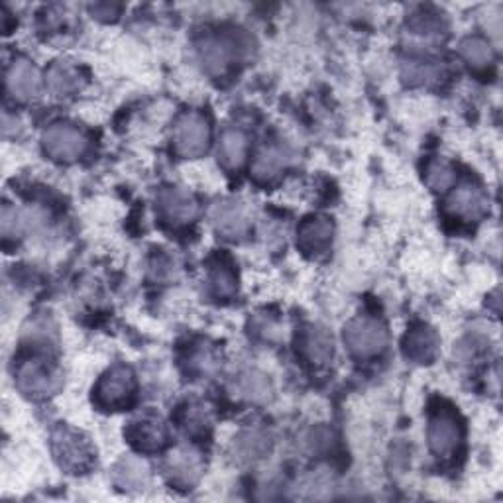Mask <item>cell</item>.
<instances>
[{"label": "cell", "instance_id": "cell-1", "mask_svg": "<svg viewBox=\"0 0 503 503\" xmlns=\"http://www.w3.org/2000/svg\"><path fill=\"white\" fill-rule=\"evenodd\" d=\"M344 342L358 358H374L386 350L388 330L378 319L358 317L344 327Z\"/></svg>", "mask_w": 503, "mask_h": 503}, {"label": "cell", "instance_id": "cell-2", "mask_svg": "<svg viewBox=\"0 0 503 503\" xmlns=\"http://www.w3.org/2000/svg\"><path fill=\"white\" fill-rule=\"evenodd\" d=\"M52 440H54L52 445H54L55 459L64 466V468L75 474L89 468L93 462V449L89 445V440L81 433H77L74 429L59 427L54 433Z\"/></svg>", "mask_w": 503, "mask_h": 503}, {"label": "cell", "instance_id": "cell-3", "mask_svg": "<svg viewBox=\"0 0 503 503\" xmlns=\"http://www.w3.org/2000/svg\"><path fill=\"white\" fill-rule=\"evenodd\" d=\"M211 140L209 121L199 113H187L173 128L175 152L183 158H197L207 150Z\"/></svg>", "mask_w": 503, "mask_h": 503}, {"label": "cell", "instance_id": "cell-4", "mask_svg": "<svg viewBox=\"0 0 503 503\" xmlns=\"http://www.w3.org/2000/svg\"><path fill=\"white\" fill-rule=\"evenodd\" d=\"M44 148L59 162H74L87 148V140L81 132L69 124H54L44 132Z\"/></svg>", "mask_w": 503, "mask_h": 503}, {"label": "cell", "instance_id": "cell-5", "mask_svg": "<svg viewBox=\"0 0 503 503\" xmlns=\"http://www.w3.org/2000/svg\"><path fill=\"white\" fill-rule=\"evenodd\" d=\"M94 395H97V403L103 407H109V409H116V407L126 405L132 399V395H134V376H132L130 368H111L109 372L101 378Z\"/></svg>", "mask_w": 503, "mask_h": 503}, {"label": "cell", "instance_id": "cell-6", "mask_svg": "<svg viewBox=\"0 0 503 503\" xmlns=\"http://www.w3.org/2000/svg\"><path fill=\"white\" fill-rule=\"evenodd\" d=\"M246 47L248 42L244 40V35L232 34L221 35V38H207L201 44L199 52L202 64H205L211 74H222L238 54L246 52Z\"/></svg>", "mask_w": 503, "mask_h": 503}, {"label": "cell", "instance_id": "cell-7", "mask_svg": "<svg viewBox=\"0 0 503 503\" xmlns=\"http://www.w3.org/2000/svg\"><path fill=\"white\" fill-rule=\"evenodd\" d=\"M462 437L457 417L449 411H439L429 423V445L437 457H449L457 450Z\"/></svg>", "mask_w": 503, "mask_h": 503}, {"label": "cell", "instance_id": "cell-8", "mask_svg": "<svg viewBox=\"0 0 503 503\" xmlns=\"http://www.w3.org/2000/svg\"><path fill=\"white\" fill-rule=\"evenodd\" d=\"M447 211L454 219L478 221L488 211V199L480 187L472 183L460 185L447 201Z\"/></svg>", "mask_w": 503, "mask_h": 503}, {"label": "cell", "instance_id": "cell-9", "mask_svg": "<svg viewBox=\"0 0 503 503\" xmlns=\"http://www.w3.org/2000/svg\"><path fill=\"white\" fill-rule=\"evenodd\" d=\"M40 74L26 59H16L6 74V87L12 97L18 101L34 99L40 91Z\"/></svg>", "mask_w": 503, "mask_h": 503}, {"label": "cell", "instance_id": "cell-10", "mask_svg": "<svg viewBox=\"0 0 503 503\" xmlns=\"http://www.w3.org/2000/svg\"><path fill=\"white\" fill-rule=\"evenodd\" d=\"M291 162V152L283 143H268L260 150L254 163H252V175L258 182H271L278 177Z\"/></svg>", "mask_w": 503, "mask_h": 503}, {"label": "cell", "instance_id": "cell-11", "mask_svg": "<svg viewBox=\"0 0 503 503\" xmlns=\"http://www.w3.org/2000/svg\"><path fill=\"white\" fill-rule=\"evenodd\" d=\"M332 242V222L325 217H311L297 232V244L305 254H322Z\"/></svg>", "mask_w": 503, "mask_h": 503}, {"label": "cell", "instance_id": "cell-12", "mask_svg": "<svg viewBox=\"0 0 503 503\" xmlns=\"http://www.w3.org/2000/svg\"><path fill=\"white\" fill-rule=\"evenodd\" d=\"M158 205L163 217L177 224L193 221L197 214V202L193 195H189L183 189H163L158 197Z\"/></svg>", "mask_w": 503, "mask_h": 503}, {"label": "cell", "instance_id": "cell-13", "mask_svg": "<svg viewBox=\"0 0 503 503\" xmlns=\"http://www.w3.org/2000/svg\"><path fill=\"white\" fill-rule=\"evenodd\" d=\"M202 470L201 454L191 449H177L170 459H167V474L170 480L177 486H193Z\"/></svg>", "mask_w": 503, "mask_h": 503}, {"label": "cell", "instance_id": "cell-14", "mask_svg": "<svg viewBox=\"0 0 503 503\" xmlns=\"http://www.w3.org/2000/svg\"><path fill=\"white\" fill-rule=\"evenodd\" d=\"M403 349H405V356L411 358V360L417 364L433 362L439 352L437 332L425 325H419L413 330L407 332Z\"/></svg>", "mask_w": 503, "mask_h": 503}, {"label": "cell", "instance_id": "cell-15", "mask_svg": "<svg viewBox=\"0 0 503 503\" xmlns=\"http://www.w3.org/2000/svg\"><path fill=\"white\" fill-rule=\"evenodd\" d=\"M212 222L214 229L226 238H241L248 231V217L244 209L238 202H219L212 209Z\"/></svg>", "mask_w": 503, "mask_h": 503}, {"label": "cell", "instance_id": "cell-16", "mask_svg": "<svg viewBox=\"0 0 503 503\" xmlns=\"http://www.w3.org/2000/svg\"><path fill=\"white\" fill-rule=\"evenodd\" d=\"M128 435L132 442L142 450H158L165 445L167 439L163 423L153 415H143L138 421L132 423Z\"/></svg>", "mask_w": 503, "mask_h": 503}, {"label": "cell", "instance_id": "cell-17", "mask_svg": "<svg viewBox=\"0 0 503 503\" xmlns=\"http://www.w3.org/2000/svg\"><path fill=\"white\" fill-rule=\"evenodd\" d=\"M113 478H114L116 486H121L123 489H128V492H136V489H143L148 486L150 472H148V466L143 460L134 459V457H124L114 466Z\"/></svg>", "mask_w": 503, "mask_h": 503}, {"label": "cell", "instance_id": "cell-18", "mask_svg": "<svg viewBox=\"0 0 503 503\" xmlns=\"http://www.w3.org/2000/svg\"><path fill=\"white\" fill-rule=\"evenodd\" d=\"M18 388L30 398H44L54 390V378L45 366L26 362L18 370Z\"/></svg>", "mask_w": 503, "mask_h": 503}, {"label": "cell", "instance_id": "cell-19", "mask_svg": "<svg viewBox=\"0 0 503 503\" xmlns=\"http://www.w3.org/2000/svg\"><path fill=\"white\" fill-rule=\"evenodd\" d=\"M248 140L241 130H226L219 143V158L224 167L238 170L246 158Z\"/></svg>", "mask_w": 503, "mask_h": 503}, {"label": "cell", "instance_id": "cell-20", "mask_svg": "<svg viewBox=\"0 0 503 503\" xmlns=\"http://www.w3.org/2000/svg\"><path fill=\"white\" fill-rule=\"evenodd\" d=\"M303 352L311 362L325 364L332 358V339L321 327H309L303 337Z\"/></svg>", "mask_w": 503, "mask_h": 503}, {"label": "cell", "instance_id": "cell-21", "mask_svg": "<svg viewBox=\"0 0 503 503\" xmlns=\"http://www.w3.org/2000/svg\"><path fill=\"white\" fill-rule=\"evenodd\" d=\"M270 447H271V440L268 433H263L260 429L244 430V433L236 440V450L241 454V459H246V460H258L261 457H266L270 452Z\"/></svg>", "mask_w": 503, "mask_h": 503}, {"label": "cell", "instance_id": "cell-22", "mask_svg": "<svg viewBox=\"0 0 503 503\" xmlns=\"http://www.w3.org/2000/svg\"><path fill=\"white\" fill-rule=\"evenodd\" d=\"M47 85L55 94H69L79 89V74L75 67L59 62L47 71Z\"/></svg>", "mask_w": 503, "mask_h": 503}, {"label": "cell", "instance_id": "cell-23", "mask_svg": "<svg viewBox=\"0 0 503 503\" xmlns=\"http://www.w3.org/2000/svg\"><path fill=\"white\" fill-rule=\"evenodd\" d=\"M460 54L474 69H486L494 62V52L489 44L482 38H466L460 44Z\"/></svg>", "mask_w": 503, "mask_h": 503}, {"label": "cell", "instance_id": "cell-24", "mask_svg": "<svg viewBox=\"0 0 503 503\" xmlns=\"http://www.w3.org/2000/svg\"><path fill=\"white\" fill-rule=\"evenodd\" d=\"M238 391H241L242 398L250 399V401H266L270 399V381L266 376L250 372L246 376H242V380L238 381Z\"/></svg>", "mask_w": 503, "mask_h": 503}, {"label": "cell", "instance_id": "cell-25", "mask_svg": "<svg viewBox=\"0 0 503 503\" xmlns=\"http://www.w3.org/2000/svg\"><path fill=\"white\" fill-rule=\"evenodd\" d=\"M211 285L219 297H232L236 293V275L229 266L219 263L211 271Z\"/></svg>", "mask_w": 503, "mask_h": 503}, {"label": "cell", "instance_id": "cell-26", "mask_svg": "<svg viewBox=\"0 0 503 503\" xmlns=\"http://www.w3.org/2000/svg\"><path fill=\"white\" fill-rule=\"evenodd\" d=\"M403 75L411 83H429L439 77V69L435 64L421 62V59H411L403 67Z\"/></svg>", "mask_w": 503, "mask_h": 503}, {"label": "cell", "instance_id": "cell-27", "mask_svg": "<svg viewBox=\"0 0 503 503\" xmlns=\"http://www.w3.org/2000/svg\"><path fill=\"white\" fill-rule=\"evenodd\" d=\"M454 179L452 167L447 162H433L427 167V183L435 191L447 189Z\"/></svg>", "mask_w": 503, "mask_h": 503}, {"label": "cell", "instance_id": "cell-28", "mask_svg": "<svg viewBox=\"0 0 503 503\" xmlns=\"http://www.w3.org/2000/svg\"><path fill=\"white\" fill-rule=\"evenodd\" d=\"M185 427L191 433H202V430L209 429V413L202 405H191L185 411Z\"/></svg>", "mask_w": 503, "mask_h": 503}, {"label": "cell", "instance_id": "cell-29", "mask_svg": "<svg viewBox=\"0 0 503 503\" xmlns=\"http://www.w3.org/2000/svg\"><path fill=\"white\" fill-rule=\"evenodd\" d=\"M440 20L437 15H419L411 22V30L419 35H437L440 32Z\"/></svg>", "mask_w": 503, "mask_h": 503}, {"label": "cell", "instance_id": "cell-30", "mask_svg": "<svg viewBox=\"0 0 503 503\" xmlns=\"http://www.w3.org/2000/svg\"><path fill=\"white\" fill-rule=\"evenodd\" d=\"M0 222H3V234L6 238L20 232V229H22V217L16 212V209H12L8 205L3 207V221Z\"/></svg>", "mask_w": 503, "mask_h": 503}, {"label": "cell", "instance_id": "cell-31", "mask_svg": "<svg viewBox=\"0 0 503 503\" xmlns=\"http://www.w3.org/2000/svg\"><path fill=\"white\" fill-rule=\"evenodd\" d=\"M91 10H93V15H94V16L113 18V16H116L118 6H114V5H94Z\"/></svg>", "mask_w": 503, "mask_h": 503}]
</instances>
